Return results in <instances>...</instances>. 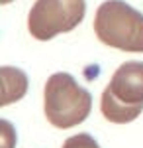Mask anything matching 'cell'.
<instances>
[{
  "mask_svg": "<svg viewBox=\"0 0 143 148\" xmlns=\"http://www.w3.org/2000/svg\"><path fill=\"white\" fill-rule=\"evenodd\" d=\"M102 114L116 125L135 121L143 111V61H125L114 71L100 101Z\"/></svg>",
  "mask_w": 143,
  "mask_h": 148,
  "instance_id": "obj_1",
  "label": "cell"
},
{
  "mask_svg": "<svg viewBox=\"0 0 143 148\" xmlns=\"http://www.w3.org/2000/svg\"><path fill=\"white\" fill-rule=\"evenodd\" d=\"M63 148H100V146L90 134L78 132V134H75V136L67 138L65 142H63Z\"/></svg>",
  "mask_w": 143,
  "mask_h": 148,
  "instance_id": "obj_6",
  "label": "cell"
},
{
  "mask_svg": "<svg viewBox=\"0 0 143 148\" xmlns=\"http://www.w3.org/2000/svg\"><path fill=\"white\" fill-rule=\"evenodd\" d=\"M2 101L0 105L6 107L14 101H20L28 91V75L18 67H2Z\"/></svg>",
  "mask_w": 143,
  "mask_h": 148,
  "instance_id": "obj_5",
  "label": "cell"
},
{
  "mask_svg": "<svg viewBox=\"0 0 143 148\" xmlns=\"http://www.w3.org/2000/svg\"><path fill=\"white\" fill-rule=\"evenodd\" d=\"M92 109V95L69 73H53L43 89V111L57 128H73L86 121Z\"/></svg>",
  "mask_w": 143,
  "mask_h": 148,
  "instance_id": "obj_2",
  "label": "cell"
},
{
  "mask_svg": "<svg viewBox=\"0 0 143 148\" xmlns=\"http://www.w3.org/2000/svg\"><path fill=\"white\" fill-rule=\"evenodd\" d=\"M94 32L102 44L121 51H143V14L123 0L102 2L94 16Z\"/></svg>",
  "mask_w": 143,
  "mask_h": 148,
  "instance_id": "obj_3",
  "label": "cell"
},
{
  "mask_svg": "<svg viewBox=\"0 0 143 148\" xmlns=\"http://www.w3.org/2000/svg\"><path fill=\"white\" fill-rule=\"evenodd\" d=\"M0 140H2V148H12L16 144V132L8 121L0 123Z\"/></svg>",
  "mask_w": 143,
  "mask_h": 148,
  "instance_id": "obj_7",
  "label": "cell"
},
{
  "mask_svg": "<svg viewBox=\"0 0 143 148\" xmlns=\"http://www.w3.org/2000/svg\"><path fill=\"white\" fill-rule=\"evenodd\" d=\"M8 2H12V0H0V4H8Z\"/></svg>",
  "mask_w": 143,
  "mask_h": 148,
  "instance_id": "obj_8",
  "label": "cell"
},
{
  "mask_svg": "<svg viewBox=\"0 0 143 148\" xmlns=\"http://www.w3.org/2000/svg\"><path fill=\"white\" fill-rule=\"evenodd\" d=\"M84 14V0H35L28 14V30L35 40L47 42L57 34L75 30Z\"/></svg>",
  "mask_w": 143,
  "mask_h": 148,
  "instance_id": "obj_4",
  "label": "cell"
}]
</instances>
